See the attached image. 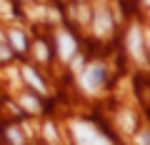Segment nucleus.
Segmentation results:
<instances>
[{"label": "nucleus", "mask_w": 150, "mask_h": 145, "mask_svg": "<svg viewBox=\"0 0 150 145\" xmlns=\"http://www.w3.org/2000/svg\"><path fill=\"white\" fill-rule=\"evenodd\" d=\"M73 135L78 145H112L108 138H103L90 123H73Z\"/></svg>", "instance_id": "1"}, {"label": "nucleus", "mask_w": 150, "mask_h": 145, "mask_svg": "<svg viewBox=\"0 0 150 145\" xmlns=\"http://www.w3.org/2000/svg\"><path fill=\"white\" fill-rule=\"evenodd\" d=\"M103 80H105V68L98 63L88 65L85 70H83V75H80V83L85 90H98V88L103 85Z\"/></svg>", "instance_id": "2"}, {"label": "nucleus", "mask_w": 150, "mask_h": 145, "mask_svg": "<svg viewBox=\"0 0 150 145\" xmlns=\"http://www.w3.org/2000/svg\"><path fill=\"white\" fill-rule=\"evenodd\" d=\"M93 28H95V33H108L112 28V20H110V13L108 10H95V18H93Z\"/></svg>", "instance_id": "3"}, {"label": "nucleus", "mask_w": 150, "mask_h": 145, "mask_svg": "<svg viewBox=\"0 0 150 145\" xmlns=\"http://www.w3.org/2000/svg\"><path fill=\"white\" fill-rule=\"evenodd\" d=\"M128 48H130V53H133L138 60H143V35H140L138 28L130 30V35H128Z\"/></svg>", "instance_id": "4"}, {"label": "nucleus", "mask_w": 150, "mask_h": 145, "mask_svg": "<svg viewBox=\"0 0 150 145\" xmlns=\"http://www.w3.org/2000/svg\"><path fill=\"white\" fill-rule=\"evenodd\" d=\"M58 48H60V58L70 60V55L75 53V40L70 38L68 33H60L58 35Z\"/></svg>", "instance_id": "5"}, {"label": "nucleus", "mask_w": 150, "mask_h": 145, "mask_svg": "<svg viewBox=\"0 0 150 145\" xmlns=\"http://www.w3.org/2000/svg\"><path fill=\"white\" fill-rule=\"evenodd\" d=\"M23 75H25V80L30 83V85L35 88V90H45V85H43V80H40V78H38V75H35V73H33L30 68H25V70H23Z\"/></svg>", "instance_id": "6"}, {"label": "nucleus", "mask_w": 150, "mask_h": 145, "mask_svg": "<svg viewBox=\"0 0 150 145\" xmlns=\"http://www.w3.org/2000/svg\"><path fill=\"white\" fill-rule=\"evenodd\" d=\"M10 43L15 45V50H25V38L18 30H10Z\"/></svg>", "instance_id": "7"}, {"label": "nucleus", "mask_w": 150, "mask_h": 145, "mask_svg": "<svg viewBox=\"0 0 150 145\" xmlns=\"http://www.w3.org/2000/svg\"><path fill=\"white\" fill-rule=\"evenodd\" d=\"M23 105H25V108H30L33 113H38V110H40V103H38L35 98H30V95H25V98H23Z\"/></svg>", "instance_id": "8"}, {"label": "nucleus", "mask_w": 150, "mask_h": 145, "mask_svg": "<svg viewBox=\"0 0 150 145\" xmlns=\"http://www.w3.org/2000/svg\"><path fill=\"white\" fill-rule=\"evenodd\" d=\"M8 135H10V138H13V143H15V145H20V135H18L15 130H10V133H8Z\"/></svg>", "instance_id": "9"}, {"label": "nucleus", "mask_w": 150, "mask_h": 145, "mask_svg": "<svg viewBox=\"0 0 150 145\" xmlns=\"http://www.w3.org/2000/svg\"><path fill=\"white\" fill-rule=\"evenodd\" d=\"M140 145H148V135H145V133L140 135Z\"/></svg>", "instance_id": "10"}]
</instances>
